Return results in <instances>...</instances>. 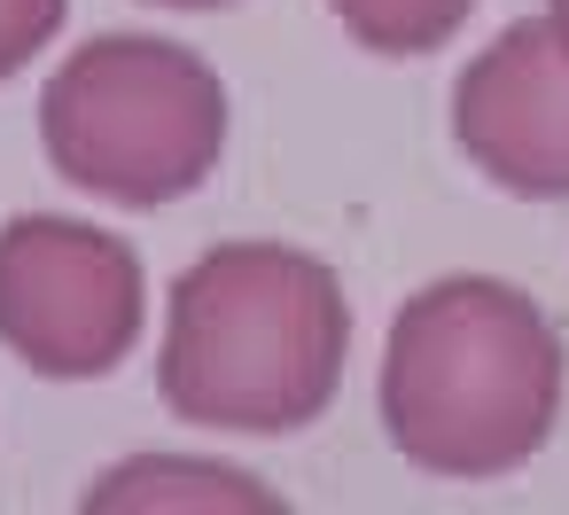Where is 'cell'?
I'll list each match as a JSON object with an SVG mask.
<instances>
[{
	"label": "cell",
	"instance_id": "8",
	"mask_svg": "<svg viewBox=\"0 0 569 515\" xmlns=\"http://www.w3.org/2000/svg\"><path fill=\"white\" fill-rule=\"evenodd\" d=\"M71 0H0V79H17L40 48H56Z\"/></svg>",
	"mask_w": 569,
	"mask_h": 515
},
{
	"label": "cell",
	"instance_id": "3",
	"mask_svg": "<svg viewBox=\"0 0 569 515\" xmlns=\"http://www.w3.org/2000/svg\"><path fill=\"white\" fill-rule=\"evenodd\" d=\"M40 141L71 188L157 211L211 180L227 149V87L180 40L102 32L56 63L40 95Z\"/></svg>",
	"mask_w": 569,
	"mask_h": 515
},
{
	"label": "cell",
	"instance_id": "1",
	"mask_svg": "<svg viewBox=\"0 0 569 515\" xmlns=\"http://www.w3.org/2000/svg\"><path fill=\"white\" fill-rule=\"evenodd\" d=\"M343 359L351 305L336 266L289 242H219L172 281L157 390L196 429L289 437L336 406Z\"/></svg>",
	"mask_w": 569,
	"mask_h": 515
},
{
	"label": "cell",
	"instance_id": "2",
	"mask_svg": "<svg viewBox=\"0 0 569 515\" xmlns=\"http://www.w3.org/2000/svg\"><path fill=\"white\" fill-rule=\"evenodd\" d=\"M375 414L382 437L429 476H507L561 422V328L515 281L445 274L398 305Z\"/></svg>",
	"mask_w": 569,
	"mask_h": 515
},
{
	"label": "cell",
	"instance_id": "5",
	"mask_svg": "<svg viewBox=\"0 0 569 515\" xmlns=\"http://www.w3.org/2000/svg\"><path fill=\"white\" fill-rule=\"evenodd\" d=\"M452 141L468 165L530 204H569V48L546 17L507 24L452 87Z\"/></svg>",
	"mask_w": 569,
	"mask_h": 515
},
{
	"label": "cell",
	"instance_id": "10",
	"mask_svg": "<svg viewBox=\"0 0 569 515\" xmlns=\"http://www.w3.org/2000/svg\"><path fill=\"white\" fill-rule=\"evenodd\" d=\"M157 9H227V0H157Z\"/></svg>",
	"mask_w": 569,
	"mask_h": 515
},
{
	"label": "cell",
	"instance_id": "9",
	"mask_svg": "<svg viewBox=\"0 0 569 515\" xmlns=\"http://www.w3.org/2000/svg\"><path fill=\"white\" fill-rule=\"evenodd\" d=\"M546 24H553V40L569 48V0H546Z\"/></svg>",
	"mask_w": 569,
	"mask_h": 515
},
{
	"label": "cell",
	"instance_id": "7",
	"mask_svg": "<svg viewBox=\"0 0 569 515\" xmlns=\"http://www.w3.org/2000/svg\"><path fill=\"white\" fill-rule=\"evenodd\" d=\"M336 9V24L367 48V56H429V48H445L460 24H468V9L476 0H328Z\"/></svg>",
	"mask_w": 569,
	"mask_h": 515
},
{
	"label": "cell",
	"instance_id": "6",
	"mask_svg": "<svg viewBox=\"0 0 569 515\" xmlns=\"http://www.w3.org/2000/svg\"><path fill=\"white\" fill-rule=\"evenodd\" d=\"M118 507H281V492H266L258 476L227 468V460H180V453H141L94 476L87 515H118Z\"/></svg>",
	"mask_w": 569,
	"mask_h": 515
},
{
	"label": "cell",
	"instance_id": "4",
	"mask_svg": "<svg viewBox=\"0 0 569 515\" xmlns=\"http://www.w3.org/2000/svg\"><path fill=\"white\" fill-rule=\"evenodd\" d=\"M149 274L126 235L24 211L0 227V344L48 383H102L133 359Z\"/></svg>",
	"mask_w": 569,
	"mask_h": 515
}]
</instances>
